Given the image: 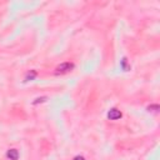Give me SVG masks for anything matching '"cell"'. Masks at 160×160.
I'll use <instances>...</instances> for the list:
<instances>
[{"mask_svg":"<svg viewBox=\"0 0 160 160\" xmlns=\"http://www.w3.org/2000/svg\"><path fill=\"white\" fill-rule=\"evenodd\" d=\"M6 156L10 160H18L19 159V151L16 149H9L8 153H6Z\"/></svg>","mask_w":160,"mask_h":160,"instance_id":"3957f363","label":"cell"},{"mask_svg":"<svg viewBox=\"0 0 160 160\" xmlns=\"http://www.w3.org/2000/svg\"><path fill=\"white\" fill-rule=\"evenodd\" d=\"M123 116V114H122V111L120 110H118V109H110L109 110V113H108V118L110 119V120H118V119H120Z\"/></svg>","mask_w":160,"mask_h":160,"instance_id":"7a4b0ae2","label":"cell"},{"mask_svg":"<svg viewBox=\"0 0 160 160\" xmlns=\"http://www.w3.org/2000/svg\"><path fill=\"white\" fill-rule=\"evenodd\" d=\"M45 99L47 98H39V99H36V100L34 101V104H38V103H41V101H45Z\"/></svg>","mask_w":160,"mask_h":160,"instance_id":"8992f818","label":"cell"},{"mask_svg":"<svg viewBox=\"0 0 160 160\" xmlns=\"http://www.w3.org/2000/svg\"><path fill=\"white\" fill-rule=\"evenodd\" d=\"M74 160H85V159H84V156L78 155V156H75V158H74Z\"/></svg>","mask_w":160,"mask_h":160,"instance_id":"52a82bcc","label":"cell"},{"mask_svg":"<svg viewBox=\"0 0 160 160\" xmlns=\"http://www.w3.org/2000/svg\"><path fill=\"white\" fill-rule=\"evenodd\" d=\"M73 69H74V64L66 61V63L60 64V65L56 68V72H55V73H56V74H66V73L72 72Z\"/></svg>","mask_w":160,"mask_h":160,"instance_id":"6da1fadb","label":"cell"},{"mask_svg":"<svg viewBox=\"0 0 160 160\" xmlns=\"http://www.w3.org/2000/svg\"><path fill=\"white\" fill-rule=\"evenodd\" d=\"M122 68H123L124 70H129V69H130V65H128V61H126L125 58H124L123 61H122Z\"/></svg>","mask_w":160,"mask_h":160,"instance_id":"5b68a950","label":"cell"},{"mask_svg":"<svg viewBox=\"0 0 160 160\" xmlns=\"http://www.w3.org/2000/svg\"><path fill=\"white\" fill-rule=\"evenodd\" d=\"M36 75H38L36 70H30V72L26 74V76H25V80H26V81H29V80H34L35 78H36Z\"/></svg>","mask_w":160,"mask_h":160,"instance_id":"277c9868","label":"cell"}]
</instances>
